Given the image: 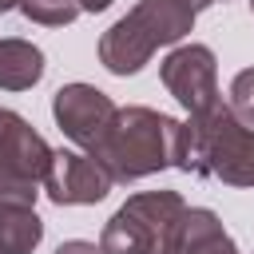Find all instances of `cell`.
I'll use <instances>...</instances> for the list:
<instances>
[{
  "label": "cell",
  "instance_id": "obj_1",
  "mask_svg": "<svg viewBox=\"0 0 254 254\" xmlns=\"http://www.w3.org/2000/svg\"><path fill=\"white\" fill-rule=\"evenodd\" d=\"M187 123L155 111V107H119L103 147L91 155L107 167L111 183H139L167 167L183 163Z\"/></svg>",
  "mask_w": 254,
  "mask_h": 254
},
{
  "label": "cell",
  "instance_id": "obj_2",
  "mask_svg": "<svg viewBox=\"0 0 254 254\" xmlns=\"http://www.w3.org/2000/svg\"><path fill=\"white\" fill-rule=\"evenodd\" d=\"M190 0H139L99 36V64L111 75H135L159 48L179 44L194 28Z\"/></svg>",
  "mask_w": 254,
  "mask_h": 254
},
{
  "label": "cell",
  "instance_id": "obj_3",
  "mask_svg": "<svg viewBox=\"0 0 254 254\" xmlns=\"http://www.w3.org/2000/svg\"><path fill=\"white\" fill-rule=\"evenodd\" d=\"M179 171L206 175L226 187H254V127H246L226 103L190 115Z\"/></svg>",
  "mask_w": 254,
  "mask_h": 254
},
{
  "label": "cell",
  "instance_id": "obj_4",
  "mask_svg": "<svg viewBox=\"0 0 254 254\" xmlns=\"http://www.w3.org/2000/svg\"><path fill=\"white\" fill-rule=\"evenodd\" d=\"M187 202L179 190H139L103 226V254H167Z\"/></svg>",
  "mask_w": 254,
  "mask_h": 254
},
{
  "label": "cell",
  "instance_id": "obj_5",
  "mask_svg": "<svg viewBox=\"0 0 254 254\" xmlns=\"http://www.w3.org/2000/svg\"><path fill=\"white\" fill-rule=\"evenodd\" d=\"M52 167V147L16 111L0 107V206H36V187Z\"/></svg>",
  "mask_w": 254,
  "mask_h": 254
},
{
  "label": "cell",
  "instance_id": "obj_6",
  "mask_svg": "<svg viewBox=\"0 0 254 254\" xmlns=\"http://www.w3.org/2000/svg\"><path fill=\"white\" fill-rule=\"evenodd\" d=\"M115 111L119 107L111 103V95L99 91V87H91V83H67L52 99V115H56L60 131L83 155H95L103 147V139H107L111 123H115Z\"/></svg>",
  "mask_w": 254,
  "mask_h": 254
},
{
  "label": "cell",
  "instance_id": "obj_7",
  "mask_svg": "<svg viewBox=\"0 0 254 254\" xmlns=\"http://www.w3.org/2000/svg\"><path fill=\"white\" fill-rule=\"evenodd\" d=\"M159 79L190 115H202V111L222 103V95H218V64H214V52L206 44H179L159 64Z\"/></svg>",
  "mask_w": 254,
  "mask_h": 254
},
{
  "label": "cell",
  "instance_id": "obj_8",
  "mask_svg": "<svg viewBox=\"0 0 254 254\" xmlns=\"http://www.w3.org/2000/svg\"><path fill=\"white\" fill-rule=\"evenodd\" d=\"M111 175L103 163H95L91 155L79 151H52V167L44 175V190L56 206H91L99 198H107L111 190Z\"/></svg>",
  "mask_w": 254,
  "mask_h": 254
},
{
  "label": "cell",
  "instance_id": "obj_9",
  "mask_svg": "<svg viewBox=\"0 0 254 254\" xmlns=\"http://www.w3.org/2000/svg\"><path fill=\"white\" fill-rule=\"evenodd\" d=\"M167 254H238L234 238L222 230L218 214L206 206H187Z\"/></svg>",
  "mask_w": 254,
  "mask_h": 254
},
{
  "label": "cell",
  "instance_id": "obj_10",
  "mask_svg": "<svg viewBox=\"0 0 254 254\" xmlns=\"http://www.w3.org/2000/svg\"><path fill=\"white\" fill-rule=\"evenodd\" d=\"M44 75V52L32 40H0V91H28Z\"/></svg>",
  "mask_w": 254,
  "mask_h": 254
},
{
  "label": "cell",
  "instance_id": "obj_11",
  "mask_svg": "<svg viewBox=\"0 0 254 254\" xmlns=\"http://www.w3.org/2000/svg\"><path fill=\"white\" fill-rule=\"evenodd\" d=\"M44 238V222L32 206H0V254H32Z\"/></svg>",
  "mask_w": 254,
  "mask_h": 254
},
{
  "label": "cell",
  "instance_id": "obj_12",
  "mask_svg": "<svg viewBox=\"0 0 254 254\" xmlns=\"http://www.w3.org/2000/svg\"><path fill=\"white\" fill-rule=\"evenodd\" d=\"M16 8H20L32 24H44V28H64V24H71V20L79 16V8L67 4V0H20Z\"/></svg>",
  "mask_w": 254,
  "mask_h": 254
},
{
  "label": "cell",
  "instance_id": "obj_13",
  "mask_svg": "<svg viewBox=\"0 0 254 254\" xmlns=\"http://www.w3.org/2000/svg\"><path fill=\"white\" fill-rule=\"evenodd\" d=\"M246 127H254V67H242L230 79V103H226Z\"/></svg>",
  "mask_w": 254,
  "mask_h": 254
},
{
  "label": "cell",
  "instance_id": "obj_14",
  "mask_svg": "<svg viewBox=\"0 0 254 254\" xmlns=\"http://www.w3.org/2000/svg\"><path fill=\"white\" fill-rule=\"evenodd\" d=\"M56 254H103L95 242H83V238H71V242H60Z\"/></svg>",
  "mask_w": 254,
  "mask_h": 254
},
{
  "label": "cell",
  "instance_id": "obj_15",
  "mask_svg": "<svg viewBox=\"0 0 254 254\" xmlns=\"http://www.w3.org/2000/svg\"><path fill=\"white\" fill-rule=\"evenodd\" d=\"M67 4H75L79 16H83V12H103V8H111V0H67Z\"/></svg>",
  "mask_w": 254,
  "mask_h": 254
},
{
  "label": "cell",
  "instance_id": "obj_16",
  "mask_svg": "<svg viewBox=\"0 0 254 254\" xmlns=\"http://www.w3.org/2000/svg\"><path fill=\"white\" fill-rule=\"evenodd\" d=\"M210 4H218V0H190V8H194V12H202V8H210Z\"/></svg>",
  "mask_w": 254,
  "mask_h": 254
},
{
  "label": "cell",
  "instance_id": "obj_17",
  "mask_svg": "<svg viewBox=\"0 0 254 254\" xmlns=\"http://www.w3.org/2000/svg\"><path fill=\"white\" fill-rule=\"evenodd\" d=\"M16 4H20V0H0V12H12Z\"/></svg>",
  "mask_w": 254,
  "mask_h": 254
},
{
  "label": "cell",
  "instance_id": "obj_18",
  "mask_svg": "<svg viewBox=\"0 0 254 254\" xmlns=\"http://www.w3.org/2000/svg\"><path fill=\"white\" fill-rule=\"evenodd\" d=\"M250 12H254V0H250Z\"/></svg>",
  "mask_w": 254,
  "mask_h": 254
}]
</instances>
